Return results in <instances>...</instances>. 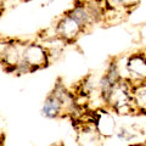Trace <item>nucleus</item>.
<instances>
[{
    "label": "nucleus",
    "instance_id": "nucleus-11",
    "mask_svg": "<svg viewBox=\"0 0 146 146\" xmlns=\"http://www.w3.org/2000/svg\"><path fill=\"white\" fill-rule=\"evenodd\" d=\"M130 146H146V143H136V144H131Z\"/></svg>",
    "mask_w": 146,
    "mask_h": 146
},
{
    "label": "nucleus",
    "instance_id": "nucleus-2",
    "mask_svg": "<svg viewBox=\"0 0 146 146\" xmlns=\"http://www.w3.org/2000/svg\"><path fill=\"white\" fill-rule=\"evenodd\" d=\"M125 73L123 79L128 80L133 86L146 84V56L144 51L134 52L128 56Z\"/></svg>",
    "mask_w": 146,
    "mask_h": 146
},
{
    "label": "nucleus",
    "instance_id": "nucleus-10",
    "mask_svg": "<svg viewBox=\"0 0 146 146\" xmlns=\"http://www.w3.org/2000/svg\"><path fill=\"white\" fill-rule=\"evenodd\" d=\"M12 39L13 38H10V36H3V35H0V61L3 60L4 55H5L6 50L9 49V46H10Z\"/></svg>",
    "mask_w": 146,
    "mask_h": 146
},
{
    "label": "nucleus",
    "instance_id": "nucleus-5",
    "mask_svg": "<svg viewBox=\"0 0 146 146\" xmlns=\"http://www.w3.org/2000/svg\"><path fill=\"white\" fill-rule=\"evenodd\" d=\"M94 128L98 135L111 138L116 131V121L110 110L101 108L94 111Z\"/></svg>",
    "mask_w": 146,
    "mask_h": 146
},
{
    "label": "nucleus",
    "instance_id": "nucleus-15",
    "mask_svg": "<svg viewBox=\"0 0 146 146\" xmlns=\"http://www.w3.org/2000/svg\"><path fill=\"white\" fill-rule=\"evenodd\" d=\"M50 1H52V0H50Z\"/></svg>",
    "mask_w": 146,
    "mask_h": 146
},
{
    "label": "nucleus",
    "instance_id": "nucleus-7",
    "mask_svg": "<svg viewBox=\"0 0 146 146\" xmlns=\"http://www.w3.org/2000/svg\"><path fill=\"white\" fill-rule=\"evenodd\" d=\"M131 100L138 113L146 115V84L133 86L131 90Z\"/></svg>",
    "mask_w": 146,
    "mask_h": 146
},
{
    "label": "nucleus",
    "instance_id": "nucleus-3",
    "mask_svg": "<svg viewBox=\"0 0 146 146\" xmlns=\"http://www.w3.org/2000/svg\"><path fill=\"white\" fill-rule=\"evenodd\" d=\"M54 26H55V29H56L57 35L67 44L76 43L80 38V35L84 33L83 27L68 12L63 13Z\"/></svg>",
    "mask_w": 146,
    "mask_h": 146
},
{
    "label": "nucleus",
    "instance_id": "nucleus-4",
    "mask_svg": "<svg viewBox=\"0 0 146 146\" xmlns=\"http://www.w3.org/2000/svg\"><path fill=\"white\" fill-rule=\"evenodd\" d=\"M26 43L27 42H23V40L20 39H15V38L12 39L10 46H9L5 55H4L3 60L0 61V65L3 66V68L6 72L15 73V70L22 61V55H23Z\"/></svg>",
    "mask_w": 146,
    "mask_h": 146
},
{
    "label": "nucleus",
    "instance_id": "nucleus-13",
    "mask_svg": "<svg viewBox=\"0 0 146 146\" xmlns=\"http://www.w3.org/2000/svg\"><path fill=\"white\" fill-rule=\"evenodd\" d=\"M50 146H62L61 144H55V145H50Z\"/></svg>",
    "mask_w": 146,
    "mask_h": 146
},
{
    "label": "nucleus",
    "instance_id": "nucleus-12",
    "mask_svg": "<svg viewBox=\"0 0 146 146\" xmlns=\"http://www.w3.org/2000/svg\"><path fill=\"white\" fill-rule=\"evenodd\" d=\"M3 143H4V135L0 134V146H3Z\"/></svg>",
    "mask_w": 146,
    "mask_h": 146
},
{
    "label": "nucleus",
    "instance_id": "nucleus-14",
    "mask_svg": "<svg viewBox=\"0 0 146 146\" xmlns=\"http://www.w3.org/2000/svg\"><path fill=\"white\" fill-rule=\"evenodd\" d=\"M144 52H145V56H146V51H144Z\"/></svg>",
    "mask_w": 146,
    "mask_h": 146
},
{
    "label": "nucleus",
    "instance_id": "nucleus-1",
    "mask_svg": "<svg viewBox=\"0 0 146 146\" xmlns=\"http://www.w3.org/2000/svg\"><path fill=\"white\" fill-rule=\"evenodd\" d=\"M48 50L40 42H27L22 55V61L15 70V74L33 73L50 65Z\"/></svg>",
    "mask_w": 146,
    "mask_h": 146
},
{
    "label": "nucleus",
    "instance_id": "nucleus-6",
    "mask_svg": "<svg viewBox=\"0 0 146 146\" xmlns=\"http://www.w3.org/2000/svg\"><path fill=\"white\" fill-rule=\"evenodd\" d=\"M42 115L45 118H49V119H58V118L67 117L62 102L52 91L46 96V99H45V101L43 104Z\"/></svg>",
    "mask_w": 146,
    "mask_h": 146
},
{
    "label": "nucleus",
    "instance_id": "nucleus-8",
    "mask_svg": "<svg viewBox=\"0 0 146 146\" xmlns=\"http://www.w3.org/2000/svg\"><path fill=\"white\" fill-rule=\"evenodd\" d=\"M117 136L121 140L124 141H131L134 140L136 136H138V133L133 129V128H128V127H122L119 130L117 131Z\"/></svg>",
    "mask_w": 146,
    "mask_h": 146
},
{
    "label": "nucleus",
    "instance_id": "nucleus-9",
    "mask_svg": "<svg viewBox=\"0 0 146 146\" xmlns=\"http://www.w3.org/2000/svg\"><path fill=\"white\" fill-rule=\"evenodd\" d=\"M141 0H119V5L121 9L124 10L127 13H129L130 11H133L135 7L139 6Z\"/></svg>",
    "mask_w": 146,
    "mask_h": 146
}]
</instances>
